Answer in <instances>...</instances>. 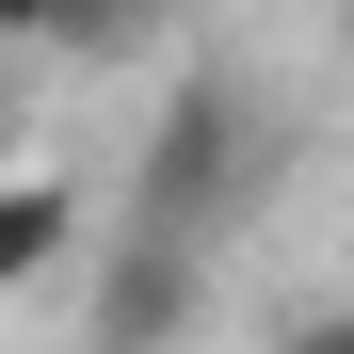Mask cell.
<instances>
[{
	"label": "cell",
	"instance_id": "cell-3",
	"mask_svg": "<svg viewBox=\"0 0 354 354\" xmlns=\"http://www.w3.org/2000/svg\"><path fill=\"white\" fill-rule=\"evenodd\" d=\"M48 17H65V0H0V48H48Z\"/></svg>",
	"mask_w": 354,
	"mask_h": 354
},
{
	"label": "cell",
	"instance_id": "cell-2",
	"mask_svg": "<svg viewBox=\"0 0 354 354\" xmlns=\"http://www.w3.org/2000/svg\"><path fill=\"white\" fill-rule=\"evenodd\" d=\"M161 17H177V0H65L48 48H65V65H129V48H161Z\"/></svg>",
	"mask_w": 354,
	"mask_h": 354
},
{
	"label": "cell",
	"instance_id": "cell-4",
	"mask_svg": "<svg viewBox=\"0 0 354 354\" xmlns=\"http://www.w3.org/2000/svg\"><path fill=\"white\" fill-rule=\"evenodd\" d=\"M290 354H354V306H322V322H290Z\"/></svg>",
	"mask_w": 354,
	"mask_h": 354
},
{
	"label": "cell",
	"instance_id": "cell-1",
	"mask_svg": "<svg viewBox=\"0 0 354 354\" xmlns=\"http://www.w3.org/2000/svg\"><path fill=\"white\" fill-rule=\"evenodd\" d=\"M81 258V209H65V177H0V306L17 290H48Z\"/></svg>",
	"mask_w": 354,
	"mask_h": 354
}]
</instances>
